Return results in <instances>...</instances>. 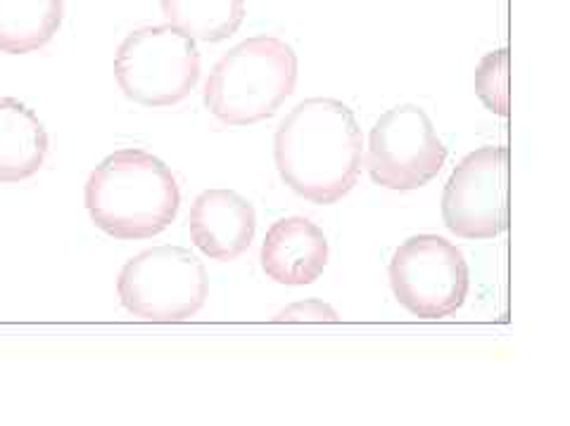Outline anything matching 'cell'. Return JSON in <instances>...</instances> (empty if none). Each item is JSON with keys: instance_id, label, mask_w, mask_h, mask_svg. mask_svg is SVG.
<instances>
[{"instance_id": "cell-4", "label": "cell", "mask_w": 570, "mask_h": 426, "mask_svg": "<svg viewBox=\"0 0 570 426\" xmlns=\"http://www.w3.org/2000/svg\"><path fill=\"white\" fill-rule=\"evenodd\" d=\"M122 93L143 107H172L190 95L200 79L195 38L172 24L129 34L114 57Z\"/></svg>"}, {"instance_id": "cell-9", "label": "cell", "mask_w": 570, "mask_h": 426, "mask_svg": "<svg viewBox=\"0 0 570 426\" xmlns=\"http://www.w3.org/2000/svg\"><path fill=\"white\" fill-rule=\"evenodd\" d=\"M190 240L212 261H236L243 256L257 232V214L233 190H205L190 206Z\"/></svg>"}, {"instance_id": "cell-1", "label": "cell", "mask_w": 570, "mask_h": 426, "mask_svg": "<svg viewBox=\"0 0 570 426\" xmlns=\"http://www.w3.org/2000/svg\"><path fill=\"white\" fill-rule=\"evenodd\" d=\"M283 183L314 204H335L362 173V128L345 102L309 98L281 121L274 140Z\"/></svg>"}, {"instance_id": "cell-13", "label": "cell", "mask_w": 570, "mask_h": 426, "mask_svg": "<svg viewBox=\"0 0 570 426\" xmlns=\"http://www.w3.org/2000/svg\"><path fill=\"white\" fill-rule=\"evenodd\" d=\"M172 27L205 43H221L245 20V0H160Z\"/></svg>"}, {"instance_id": "cell-7", "label": "cell", "mask_w": 570, "mask_h": 426, "mask_svg": "<svg viewBox=\"0 0 570 426\" xmlns=\"http://www.w3.org/2000/svg\"><path fill=\"white\" fill-rule=\"evenodd\" d=\"M445 162L447 147L421 107L400 105L373 126L366 169L376 185L400 192L418 190L438 178Z\"/></svg>"}, {"instance_id": "cell-5", "label": "cell", "mask_w": 570, "mask_h": 426, "mask_svg": "<svg viewBox=\"0 0 570 426\" xmlns=\"http://www.w3.org/2000/svg\"><path fill=\"white\" fill-rule=\"evenodd\" d=\"M122 306L150 322H183L198 315L210 294L205 263L183 247L145 249L122 268L117 280Z\"/></svg>"}, {"instance_id": "cell-12", "label": "cell", "mask_w": 570, "mask_h": 426, "mask_svg": "<svg viewBox=\"0 0 570 426\" xmlns=\"http://www.w3.org/2000/svg\"><path fill=\"white\" fill-rule=\"evenodd\" d=\"M65 0H0V53L27 55L53 41Z\"/></svg>"}, {"instance_id": "cell-8", "label": "cell", "mask_w": 570, "mask_h": 426, "mask_svg": "<svg viewBox=\"0 0 570 426\" xmlns=\"http://www.w3.org/2000/svg\"><path fill=\"white\" fill-rule=\"evenodd\" d=\"M442 218L456 237L492 240L509 228V150L480 147L452 171Z\"/></svg>"}, {"instance_id": "cell-11", "label": "cell", "mask_w": 570, "mask_h": 426, "mask_svg": "<svg viewBox=\"0 0 570 426\" xmlns=\"http://www.w3.org/2000/svg\"><path fill=\"white\" fill-rule=\"evenodd\" d=\"M48 154V133L20 100H0V183H20L38 173Z\"/></svg>"}, {"instance_id": "cell-14", "label": "cell", "mask_w": 570, "mask_h": 426, "mask_svg": "<svg viewBox=\"0 0 570 426\" xmlns=\"http://www.w3.org/2000/svg\"><path fill=\"white\" fill-rule=\"evenodd\" d=\"M476 93L492 114L509 116V50H494L480 60L476 69Z\"/></svg>"}, {"instance_id": "cell-15", "label": "cell", "mask_w": 570, "mask_h": 426, "mask_svg": "<svg viewBox=\"0 0 570 426\" xmlns=\"http://www.w3.org/2000/svg\"><path fill=\"white\" fill-rule=\"evenodd\" d=\"M340 315L333 306H328L319 299H304L293 306L283 308L281 313L274 318V322H338Z\"/></svg>"}, {"instance_id": "cell-10", "label": "cell", "mask_w": 570, "mask_h": 426, "mask_svg": "<svg viewBox=\"0 0 570 426\" xmlns=\"http://www.w3.org/2000/svg\"><path fill=\"white\" fill-rule=\"evenodd\" d=\"M259 261L269 280L288 287H304L324 275L328 240L309 218H281L266 232Z\"/></svg>"}, {"instance_id": "cell-6", "label": "cell", "mask_w": 570, "mask_h": 426, "mask_svg": "<svg viewBox=\"0 0 570 426\" xmlns=\"http://www.w3.org/2000/svg\"><path fill=\"white\" fill-rule=\"evenodd\" d=\"M468 284L471 273L461 249L440 235L409 237L390 261L392 294L416 318L454 315L466 301Z\"/></svg>"}, {"instance_id": "cell-2", "label": "cell", "mask_w": 570, "mask_h": 426, "mask_svg": "<svg viewBox=\"0 0 570 426\" xmlns=\"http://www.w3.org/2000/svg\"><path fill=\"white\" fill-rule=\"evenodd\" d=\"M181 190L172 169L145 150H119L86 183L91 221L114 240H150L179 214Z\"/></svg>"}, {"instance_id": "cell-3", "label": "cell", "mask_w": 570, "mask_h": 426, "mask_svg": "<svg viewBox=\"0 0 570 426\" xmlns=\"http://www.w3.org/2000/svg\"><path fill=\"white\" fill-rule=\"evenodd\" d=\"M297 55L276 36H255L214 64L205 86V105L228 126L271 119L295 93Z\"/></svg>"}]
</instances>
